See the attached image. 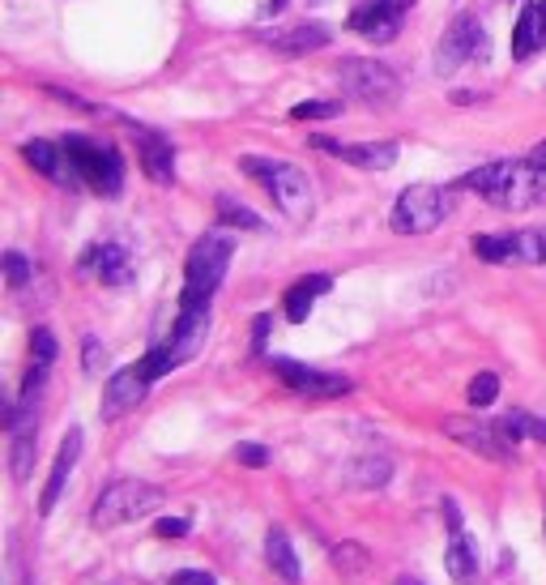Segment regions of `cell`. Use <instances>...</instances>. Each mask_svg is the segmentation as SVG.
<instances>
[{
	"label": "cell",
	"instance_id": "9",
	"mask_svg": "<svg viewBox=\"0 0 546 585\" xmlns=\"http://www.w3.org/2000/svg\"><path fill=\"white\" fill-rule=\"evenodd\" d=\"M487 56V30L478 18H457L453 26L444 30V39L436 47V73H457L461 65L470 60H483Z\"/></svg>",
	"mask_w": 546,
	"mask_h": 585
},
{
	"label": "cell",
	"instance_id": "21",
	"mask_svg": "<svg viewBox=\"0 0 546 585\" xmlns=\"http://www.w3.org/2000/svg\"><path fill=\"white\" fill-rule=\"evenodd\" d=\"M22 158L39 171V176L56 180V184H82V180H77V171L69 167V154H64V146H52V141L35 137V141H26V146H22Z\"/></svg>",
	"mask_w": 546,
	"mask_h": 585
},
{
	"label": "cell",
	"instance_id": "41",
	"mask_svg": "<svg viewBox=\"0 0 546 585\" xmlns=\"http://www.w3.org/2000/svg\"><path fill=\"white\" fill-rule=\"evenodd\" d=\"M286 5V0H269V9H282Z\"/></svg>",
	"mask_w": 546,
	"mask_h": 585
},
{
	"label": "cell",
	"instance_id": "38",
	"mask_svg": "<svg viewBox=\"0 0 546 585\" xmlns=\"http://www.w3.org/2000/svg\"><path fill=\"white\" fill-rule=\"evenodd\" d=\"M269 325H273V321H269V316H256V321H252V351H256V355H261V351H265Z\"/></svg>",
	"mask_w": 546,
	"mask_h": 585
},
{
	"label": "cell",
	"instance_id": "12",
	"mask_svg": "<svg viewBox=\"0 0 546 585\" xmlns=\"http://www.w3.org/2000/svg\"><path fill=\"white\" fill-rule=\"evenodd\" d=\"M444 436H453L457 445H465V449L478 453V457H487V462H508V457H512L508 440H504V432L495 428V423H474V419L448 415L444 419Z\"/></svg>",
	"mask_w": 546,
	"mask_h": 585
},
{
	"label": "cell",
	"instance_id": "34",
	"mask_svg": "<svg viewBox=\"0 0 546 585\" xmlns=\"http://www.w3.org/2000/svg\"><path fill=\"white\" fill-rule=\"evenodd\" d=\"M82 363H86V372H90V376H99V372H103L107 351L99 346V338H86V346H82Z\"/></svg>",
	"mask_w": 546,
	"mask_h": 585
},
{
	"label": "cell",
	"instance_id": "35",
	"mask_svg": "<svg viewBox=\"0 0 546 585\" xmlns=\"http://www.w3.org/2000/svg\"><path fill=\"white\" fill-rule=\"evenodd\" d=\"M235 462L261 470V466H269V449L265 445H235Z\"/></svg>",
	"mask_w": 546,
	"mask_h": 585
},
{
	"label": "cell",
	"instance_id": "7",
	"mask_svg": "<svg viewBox=\"0 0 546 585\" xmlns=\"http://www.w3.org/2000/svg\"><path fill=\"white\" fill-rule=\"evenodd\" d=\"M337 82L350 99H359L363 107H393L397 94H401V82L389 65H380V60H346L342 69H337Z\"/></svg>",
	"mask_w": 546,
	"mask_h": 585
},
{
	"label": "cell",
	"instance_id": "3",
	"mask_svg": "<svg viewBox=\"0 0 546 585\" xmlns=\"http://www.w3.org/2000/svg\"><path fill=\"white\" fill-rule=\"evenodd\" d=\"M231 235L227 231H205L197 244H192L188 261H184V295L180 304H210L214 291L222 287V278H227V265H231Z\"/></svg>",
	"mask_w": 546,
	"mask_h": 585
},
{
	"label": "cell",
	"instance_id": "31",
	"mask_svg": "<svg viewBox=\"0 0 546 585\" xmlns=\"http://www.w3.org/2000/svg\"><path fill=\"white\" fill-rule=\"evenodd\" d=\"M389 474H393V466L384 462V457H363L359 462V483H367V487L389 483Z\"/></svg>",
	"mask_w": 546,
	"mask_h": 585
},
{
	"label": "cell",
	"instance_id": "11",
	"mask_svg": "<svg viewBox=\"0 0 546 585\" xmlns=\"http://www.w3.org/2000/svg\"><path fill=\"white\" fill-rule=\"evenodd\" d=\"M269 363L282 376V385L291 393H303V398H342V393H350V381L337 372H320V368H308V363H295L282 355H273Z\"/></svg>",
	"mask_w": 546,
	"mask_h": 585
},
{
	"label": "cell",
	"instance_id": "10",
	"mask_svg": "<svg viewBox=\"0 0 546 585\" xmlns=\"http://www.w3.org/2000/svg\"><path fill=\"white\" fill-rule=\"evenodd\" d=\"M414 0H363V5L350 9V30L372 43H389L401 35V22H406V9Z\"/></svg>",
	"mask_w": 546,
	"mask_h": 585
},
{
	"label": "cell",
	"instance_id": "32",
	"mask_svg": "<svg viewBox=\"0 0 546 585\" xmlns=\"http://www.w3.org/2000/svg\"><path fill=\"white\" fill-rule=\"evenodd\" d=\"M5 282H9L13 291L30 282V261L22 257V252H5Z\"/></svg>",
	"mask_w": 546,
	"mask_h": 585
},
{
	"label": "cell",
	"instance_id": "15",
	"mask_svg": "<svg viewBox=\"0 0 546 585\" xmlns=\"http://www.w3.org/2000/svg\"><path fill=\"white\" fill-rule=\"evenodd\" d=\"M205 334H210V304H180V316H175V325H171L167 346L175 351V359L188 363L205 346Z\"/></svg>",
	"mask_w": 546,
	"mask_h": 585
},
{
	"label": "cell",
	"instance_id": "40",
	"mask_svg": "<svg viewBox=\"0 0 546 585\" xmlns=\"http://www.w3.org/2000/svg\"><path fill=\"white\" fill-rule=\"evenodd\" d=\"M397 585H423V581H419V577H401Z\"/></svg>",
	"mask_w": 546,
	"mask_h": 585
},
{
	"label": "cell",
	"instance_id": "27",
	"mask_svg": "<svg viewBox=\"0 0 546 585\" xmlns=\"http://www.w3.org/2000/svg\"><path fill=\"white\" fill-rule=\"evenodd\" d=\"M465 398H470L474 410L491 406L495 398H500V376H495V372H478L474 381H470V389H465Z\"/></svg>",
	"mask_w": 546,
	"mask_h": 585
},
{
	"label": "cell",
	"instance_id": "37",
	"mask_svg": "<svg viewBox=\"0 0 546 585\" xmlns=\"http://www.w3.org/2000/svg\"><path fill=\"white\" fill-rule=\"evenodd\" d=\"M171 585H218V581L201 573V568H180V573H171Z\"/></svg>",
	"mask_w": 546,
	"mask_h": 585
},
{
	"label": "cell",
	"instance_id": "4",
	"mask_svg": "<svg viewBox=\"0 0 546 585\" xmlns=\"http://www.w3.org/2000/svg\"><path fill=\"white\" fill-rule=\"evenodd\" d=\"M163 487H154L146 479H116L107 487V492L99 496V504H94V526L99 530H116V526H128V521H141L150 517L154 509H163Z\"/></svg>",
	"mask_w": 546,
	"mask_h": 585
},
{
	"label": "cell",
	"instance_id": "29",
	"mask_svg": "<svg viewBox=\"0 0 546 585\" xmlns=\"http://www.w3.org/2000/svg\"><path fill=\"white\" fill-rule=\"evenodd\" d=\"M333 116H342V99H312L291 107V120H333Z\"/></svg>",
	"mask_w": 546,
	"mask_h": 585
},
{
	"label": "cell",
	"instance_id": "19",
	"mask_svg": "<svg viewBox=\"0 0 546 585\" xmlns=\"http://www.w3.org/2000/svg\"><path fill=\"white\" fill-rule=\"evenodd\" d=\"M82 270H94L99 274L103 287H128L133 282V257L120 248V244H94L86 257H82Z\"/></svg>",
	"mask_w": 546,
	"mask_h": 585
},
{
	"label": "cell",
	"instance_id": "1",
	"mask_svg": "<svg viewBox=\"0 0 546 585\" xmlns=\"http://www.w3.org/2000/svg\"><path fill=\"white\" fill-rule=\"evenodd\" d=\"M546 171H538L534 163H517V158H495V163H483L474 171H465L457 180V188H470L483 201H491L495 210H512L521 214L529 205H538L546 197Z\"/></svg>",
	"mask_w": 546,
	"mask_h": 585
},
{
	"label": "cell",
	"instance_id": "17",
	"mask_svg": "<svg viewBox=\"0 0 546 585\" xmlns=\"http://www.w3.org/2000/svg\"><path fill=\"white\" fill-rule=\"evenodd\" d=\"M261 39L282 56H303V52H320V47H329L333 30L325 22H299V26H286V30H265Z\"/></svg>",
	"mask_w": 546,
	"mask_h": 585
},
{
	"label": "cell",
	"instance_id": "18",
	"mask_svg": "<svg viewBox=\"0 0 546 585\" xmlns=\"http://www.w3.org/2000/svg\"><path fill=\"white\" fill-rule=\"evenodd\" d=\"M77 457H82V428H69V436L60 440V453H56V462H52V474H47V487H43V496H39V513L43 517L56 509V500L64 492V483H69Z\"/></svg>",
	"mask_w": 546,
	"mask_h": 585
},
{
	"label": "cell",
	"instance_id": "2",
	"mask_svg": "<svg viewBox=\"0 0 546 585\" xmlns=\"http://www.w3.org/2000/svg\"><path fill=\"white\" fill-rule=\"evenodd\" d=\"M239 167H244L252 180L265 184V193L291 223H308L312 218L316 197H312V180L303 167L282 163V158H239Z\"/></svg>",
	"mask_w": 546,
	"mask_h": 585
},
{
	"label": "cell",
	"instance_id": "36",
	"mask_svg": "<svg viewBox=\"0 0 546 585\" xmlns=\"http://www.w3.org/2000/svg\"><path fill=\"white\" fill-rule=\"evenodd\" d=\"M154 534H158V539H184V534H188V521H184V517H163V521L154 526Z\"/></svg>",
	"mask_w": 546,
	"mask_h": 585
},
{
	"label": "cell",
	"instance_id": "25",
	"mask_svg": "<svg viewBox=\"0 0 546 585\" xmlns=\"http://www.w3.org/2000/svg\"><path fill=\"white\" fill-rule=\"evenodd\" d=\"M13 432V449H9V462H13V479L26 483L30 479V462H35V449H39V436H35V419H22Z\"/></svg>",
	"mask_w": 546,
	"mask_h": 585
},
{
	"label": "cell",
	"instance_id": "14",
	"mask_svg": "<svg viewBox=\"0 0 546 585\" xmlns=\"http://www.w3.org/2000/svg\"><path fill=\"white\" fill-rule=\"evenodd\" d=\"M128 133H133V141H137L141 171H146L154 184H171L175 180V150H171V141L158 129H146V124H128Z\"/></svg>",
	"mask_w": 546,
	"mask_h": 585
},
{
	"label": "cell",
	"instance_id": "8",
	"mask_svg": "<svg viewBox=\"0 0 546 585\" xmlns=\"http://www.w3.org/2000/svg\"><path fill=\"white\" fill-rule=\"evenodd\" d=\"M474 252L491 265L521 261L546 265V231H504V235H474Z\"/></svg>",
	"mask_w": 546,
	"mask_h": 585
},
{
	"label": "cell",
	"instance_id": "23",
	"mask_svg": "<svg viewBox=\"0 0 546 585\" xmlns=\"http://www.w3.org/2000/svg\"><path fill=\"white\" fill-rule=\"evenodd\" d=\"M333 287V278L329 274H312V278H299L291 291H286V321L291 325H303L312 316V304L320 295H325Z\"/></svg>",
	"mask_w": 546,
	"mask_h": 585
},
{
	"label": "cell",
	"instance_id": "26",
	"mask_svg": "<svg viewBox=\"0 0 546 585\" xmlns=\"http://www.w3.org/2000/svg\"><path fill=\"white\" fill-rule=\"evenodd\" d=\"M218 223L222 227H244V231H265V218L248 210V205H239L235 197H218Z\"/></svg>",
	"mask_w": 546,
	"mask_h": 585
},
{
	"label": "cell",
	"instance_id": "22",
	"mask_svg": "<svg viewBox=\"0 0 546 585\" xmlns=\"http://www.w3.org/2000/svg\"><path fill=\"white\" fill-rule=\"evenodd\" d=\"M448 577H453L457 585H478V547L470 543V534H465L461 526L448 530Z\"/></svg>",
	"mask_w": 546,
	"mask_h": 585
},
{
	"label": "cell",
	"instance_id": "16",
	"mask_svg": "<svg viewBox=\"0 0 546 585\" xmlns=\"http://www.w3.org/2000/svg\"><path fill=\"white\" fill-rule=\"evenodd\" d=\"M312 146L316 150H329L337 154L342 163H355L363 171H389L397 163V141H363V146H342V141H333V137H312Z\"/></svg>",
	"mask_w": 546,
	"mask_h": 585
},
{
	"label": "cell",
	"instance_id": "6",
	"mask_svg": "<svg viewBox=\"0 0 546 585\" xmlns=\"http://www.w3.org/2000/svg\"><path fill=\"white\" fill-rule=\"evenodd\" d=\"M448 218V193L436 184H410L406 193L397 197L393 205V231L397 235H427V231H436L440 223Z\"/></svg>",
	"mask_w": 546,
	"mask_h": 585
},
{
	"label": "cell",
	"instance_id": "30",
	"mask_svg": "<svg viewBox=\"0 0 546 585\" xmlns=\"http://www.w3.org/2000/svg\"><path fill=\"white\" fill-rule=\"evenodd\" d=\"M333 564L342 568V573H350V577H363V568H367V551L355 547V543H342V547H333Z\"/></svg>",
	"mask_w": 546,
	"mask_h": 585
},
{
	"label": "cell",
	"instance_id": "20",
	"mask_svg": "<svg viewBox=\"0 0 546 585\" xmlns=\"http://www.w3.org/2000/svg\"><path fill=\"white\" fill-rule=\"evenodd\" d=\"M546 47V5L542 0H525L521 5V18L512 26V56L525 60Z\"/></svg>",
	"mask_w": 546,
	"mask_h": 585
},
{
	"label": "cell",
	"instance_id": "24",
	"mask_svg": "<svg viewBox=\"0 0 546 585\" xmlns=\"http://www.w3.org/2000/svg\"><path fill=\"white\" fill-rule=\"evenodd\" d=\"M265 560L282 581H291V585L303 581V568H299V556H295L291 539H286V530H269L265 534Z\"/></svg>",
	"mask_w": 546,
	"mask_h": 585
},
{
	"label": "cell",
	"instance_id": "42",
	"mask_svg": "<svg viewBox=\"0 0 546 585\" xmlns=\"http://www.w3.org/2000/svg\"><path fill=\"white\" fill-rule=\"evenodd\" d=\"M542 5H546V0H542Z\"/></svg>",
	"mask_w": 546,
	"mask_h": 585
},
{
	"label": "cell",
	"instance_id": "33",
	"mask_svg": "<svg viewBox=\"0 0 546 585\" xmlns=\"http://www.w3.org/2000/svg\"><path fill=\"white\" fill-rule=\"evenodd\" d=\"M30 355L52 368V359H56V338H52V329H35V334H30Z\"/></svg>",
	"mask_w": 546,
	"mask_h": 585
},
{
	"label": "cell",
	"instance_id": "13",
	"mask_svg": "<svg viewBox=\"0 0 546 585\" xmlns=\"http://www.w3.org/2000/svg\"><path fill=\"white\" fill-rule=\"evenodd\" d=\"M146 389H150V381H146V372H141L137 363H133V368H120V372L107 381V389H103L99 415H103L107 423L124 419L128 410H137L141 402H146Z\"/></svg>",
	"mask_w": 546,
	"mask_h": 585
},
{
	"label": "cell",
	"instance_id": "5",
	"mask_svg": "<svg viewBox=\"0 0 546 585\" xmlns=\"http://www.w3.org/2000/svg\"><path fill=\"white\" fill-rule=\"evenodd\" d=\"M64 154H69V167L77 171V180H82V184H90L94 193H103V197H120L124 163H120L116 146L73 133V137H64Z\"/></svg>",
	"mask_w": 546,
	"mask_h": 585
},
{
	"label": "cell",
	"instance_id": "28",
	"mask_svg": "<svg viewBox=\"0 0 546 585\" xmlns=\"http://www.w3.org/2000/svg\"><path fill=\"white\" fill-rule=\"evenodd\" d=\"M137 368L146 372V381H158V376H167L171 368H180V359H175V351H171V346L163 342V346H154V351H150L146 359H141Z\"/></svg>",
	"mask_w": 546,
	"mask_h": 585
},
{
	"label": "cell",
	"instance_id": "39",
	"mask_svg": "<svg viewBox=\"0 0 546 585\" xmlns=\"http://www.w3.org/2000/svg\"><path fill=\"white\" fill-rule=\"evenodd\" d=\"M529 163H534L538 171H546V141H538V146L529 150Z\"/></svg>",
	"mask_w": 546,
	"mask_h": 585
}]
</instances>
